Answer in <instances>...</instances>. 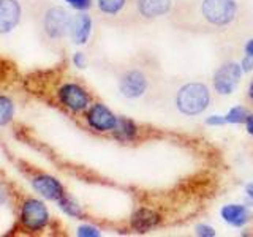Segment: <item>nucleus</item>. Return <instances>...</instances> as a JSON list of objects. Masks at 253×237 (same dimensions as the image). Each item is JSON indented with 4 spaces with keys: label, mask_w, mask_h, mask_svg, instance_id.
<instances>
[{
    "label": "nucleus",
    "mask_w": 253,
    "mask_h": 237,
    "mask_svg": "<svg viewBox=\"0 0 253 237\" xmlns=\"http://www.w3.org/2000/svg\"><path fill=\"white\" fill-rule=\"evenodd\" d=\"M168 18L182 32L233 35L247 26L250 13L241 0H176Z\"/></svg>",
    "instance_id": "obj_1"
},
{
    "label": "nucleus",
    "mask_w": 253,
    "mask_h": 237,
    "mask_svg": "<svg viewBox=\"0 0 253 237\" xmlns=\"http://www.w3.org/2000/svg\"><path fill=\"white\" fill-rule=\"evenodd\" d=\"M160 71L147 60H139L125 67L119 76V90L128 100H142L158 90Z\"/></svg>",
    "instance_id": "obj_2"
},
{
    "label": "nucleus",
    "mask_w": 253,
    "mask_h": 237,
    "mask_svg": "<svg viewBox=\"0 0 253 237\" xmlns=\"http://www.w3.org/2000/svg\"><path fill=\"white\" fill-rule=\"evenodd\" d=\"M211 105V90L203 82H188L177 90L176 106L180 114L198 116L204 113Z\"/></svg>",
    "instance_id": "obj_3"
},
{
    "label": "nucleus",
    "mask_w": 253,
    "mask_h": 237,
    "mask_svg": "<svg viewBox=\"0 0 253 237\" xmlns=\"http://www.w3.org/2000/svg\"><path fill=\"white\" fill-rule=\"evenodd\" d=\"M172 0H131V22H150L172 10Z\"/></svg>",
    "instance_id": "obj_4"
},
{
    "label": "nucleus",
    "mask_w": 253,
    "mask_h": 237,
    "mask_svg": "<svg viewBox=\"0 0 253 237\" xmlns=\"http://www.w3.org/2000/svg\"><path fill=\"white\" fill-rule=\"evenodd\" d=\"M71 16L62 6L47 8L43 16V30L51 40H62L67 34H70Z\"/></svg>",
    "instance_id": "obj_5"
},
{
    "label": "nucleus",
    "mask_w": 253,
    "mask_h": 237,
    "mask_svg": "<svg viewBox=\"0 0 253 237\" xmlns=\"http://www.w3.org/2000/svg\"><path fill=\"white\" fill-rule=\"evenodd\" d=\"M241 76L242 67L237 65L236 62H226L213 75V89L220 95L233 93L236 85L241 81Z\"/></svg>",
    "instance_id": "obj_6"
},
{
    "label": "nucleus",
    "mask_w": 253,
    "mask_h": 237,
    "mask_svg": "<svg viewBox=\"0 0 253 237\" xmlns=\"http://www.w3.org/2000/svg\"><path fill=\"white\" fill-rule=\"evenodd\" d=\"M21 221L30 231H40L49 221V212L42 201L27 199L21 209Z\"/></svg>",
    "instance_id": "obj_7"
},
{
    "label": "nucleus",
    "mask_w": 253,
    "mask_h": 237,
    "mask_svg": "<svg viewBox=\"0 0 253 237\" xmlns=\"http://www.w3.org/2000/svg\"><path fill=\"white\" fill-rule=\"evenodd\" d=\"M59 100L65 108L75 111V113H79V111H84L87 106H89V95L83 89L81 85H78L75 82H67L63 84L59 92Z\"/></svg>",
    "instance_id": "obj_8"
},
{
    "label": "nucleus",
    "mask_w": 253,
    "mask_h": 237,
    "mask_svg": "<svg viewBox=\"0 0 253 237\" xmlns=\"http://www.w3.org/2000/svg\"><path fill=\"white\" fill-rule=\"evenodd\" d=\"M117 120L119 118L101 103L92 105L89 113H87V123L97 131H113L117 125Z\"/></svg>",
    "instance_id": "obj_9"
},
{
    "label": "nucleus",
    "mask_w": 253,
    "mask_h": 237,
    "mask_svg": "<svg viewBox=\"0 0 253 237\" xmlns=\"http://www.w3.org/2000/svg\"><path fill=\"white\" fill-rule=\"evenodd\" d=\"M21 3L18 0H0V35L13 32L21 21Z\"/></svg>",
    "instance_id": "obj_10"
},
{
    "label": "nucleus",
    "mask_w": 253,
    "mask_h": 237,
    "mask_svg": "<svg viewBox=\"0 0 253 237\" xmlns=\"http://www.w3.org/2000/svg\"><path fill=\"white\" fill-rule=\"evenodd\" d=\"M98 11L108 19L131 22V0H98Z\"/></svg>",
    "instance_id": "obj_11"
},
{
    "label": "nucleus",
    "mask_w": 253,
    "mask_h": 237,
    "mask_svg": "<svg viewBox=\"0 0 253 237\" xmlns=\"http://www.w3.org/2000/svg\"><path fill=\"white\" fill-rule=\"evenodd\" d=\"M32 185H34L37 192L43 198H46V199L60 201L62 198L65 196L62 184L52 176H37L34 180H32Z\"/></svg>",
    "instance_id": "obj_12"
},
{
    "label": "nucleus",
    "mask_w": 253,
    "mask_h": 237,
    "mask_svg": "<svg viewBox=\"0 0 253 237\" xmlns=\"http://www.w3.org/2000/svg\"><path fill=\"white\" fill-rule=\"evenodd\" d=\"M92 32V19L87 14H79L76 18L71 19L70 26V35L73 38V41L78 44L87 43V40L90 37Z\"/></svg>",
    "instance_id": "obj_13"
},
{
    "label": "nucleus",
    "mask_w": 253,
    "mask_h": 237,
    "mask_svg": "<svg viewBox=\"0 0 253 237\" xmlns=\"http://www.w3.org/2000/svg\"><path fill=\"white\" fill-rule=\"evenodd\" d=\"M221 217H223V220L229 225L242 226L250 220L252 213H250V210L247 207H244V205L229 204V205H225V207L221 209Z\"/></svg>",
    "instance_id": "obj_14"
},
{
    "label": "nucleus",
    "mask_w": 253,
    "mask_h": 237,
    "mask_svg": "<svg viewBox=\"0 0 253 237\" xmlns=\"http://www.w3.org/2000/svg\"><path fill=\"white\" fill-rule=\"evenodd\" d=\"M160 217L158 213H155L150 209H139L138 212H134V215L131 218V226L136 229L138 233H147L154 226L158 225Z\"/></svg>",
    "instance_id": "obj_15"
},
{
    "label": "nucleus",
    "mask_w": 253,
    "mask_h": 237,
    "mask_svg": "<svg viewBox=\"0 0 253 237\" xmlns=\"http://www.w3.org/2000/svg\"><path fill=\"white\" fill-rule=\"evenodd\" d=\"M114 131V136L117 139H121V141H133L134 136H136V125H134L131 120H128V118H119L117 120V125H116V128L113 130Z\"/></svg>",
    "instance_id": "obj_16"
},
{
    "label": "nucleus",
    "mask_w": 253,
    "mask_h": 237,
    "mask_svg": "<svg viewBox=\"0 0 253 237\" xmlns=\"http://www.w3.org/2000/svg\"><path fill=\"white\" fill-rule=\"evenodd\" d=\"M14 116V103L11 98L0 95V126H5L11 122Z\"/></svg>",
    "instance_id": "obj_17"
},
{
    "label": "nucleus",
    "mask_w": 253,
    "mask_h": 237,
    "mask_svg": "<svg viewBox=\"0 0 253 237\" xmlns=\"http://www.w3.org/2000/svg\"><path fill=\"white\" fill-rule=\"evenodd\" d=\"M226 123H242L247 120V111L244 106H234L226 114Z\"/></svg>",
    "instance_id": "obj_18"
},
{
    "label": "nucleus",
    "mask_w": 253,
    "mask_h": 237,
    "mask_svg": "<svg viewBox=\"0 0 253 237\" xmlns=\"http://www.w3.org/2000/svg\"><path fill=\"white\" fill-rule=\"evenodd\" d=\"M59 204H60V209L65 213H68V215H71V217H81L83 215L81 207H79V205L73 199H70V198L63 196L62 199L59 201Z\"/></svg>",
    "instance_id": "obj_19"
},
{
    "label": "nucleus",
    "mask_w": 253,
    "mask_h": 237,
    "mask_svg": "<svg viewBox=\"0 0 253 237\" xmlns=\"http://www.w3.org/2000/svg\"><path fill=\"white\" fill-rule=\"evenodd\" d=\"M78 236H81V237H97V236H100V231L95 226H81L78 229Z\"/></svg>",
    "instance_id": "obj_20"
},
{
    "label": "nucleus",
    "mask_w": 253,
    "mask_h": 237,
    "mask_svg": "<svg viewBox=\"0 0 253 237\" xmlns=\"http://www.w3.org/2000/svg\"><path fill=\"white\" fill-rule=\"evenodd\" d=\"M65 2H68L76 10H87L92 5V0H65Z\"/></svg>",
    "instance_id": "obj_21"
},
{
    "label": "nucleus",
    "mask_w": 253,
    "mask_h": 237,
    "mask_svg": "<svg viewBox=\"0 0 253 237\" xmlns=\"http://www.w3.org/2000/svg\"><path fill=\"white\" fill-rule=\"evenodd\" d=\"M196 233L200 234V236H215V231L211 228V226H204V225H200V226H196Z\"/></svg>",
    "instance_id": "obj_22"
},
{
    "label": "nucleus",
    "mask_w": 253,
    "mask_h": 237,
    "mask_svg": "<svg viewBox=\"0 0 253 237\" xmlns=\"http://www.w3.org/2000/svg\"><path fill=\"white\" fill-rule=\"evenodd\" d=\"M73 62L78 68H84L85 67V55L83 52H76L75 57H73Z\"/></svg>",
    "instance_id": "obj_23"
},
{
    "label": "nucleus",
    "mask_w": 253,
    "mask_h": 237,
    "mask_svg": "<svg viewBox=\"0 0 253 237\" xmlns=\"http://www.w3.org/2000/svg\"><path fill=\"white\" fill-rule=\"evenodd\" d=\"M208 125H223L226 123V118L225 117H217V116H211L208 120H206Z\"/></svg>",
    "instance_id": "obj_24"
},
{
    "label": "nucleus",
    "mask_w": 253,
    "mask_h": 237,
    "mask_svg": "<svg viewBox=\"0 0 253 237\" xmlns=\"http://www.w3.org/2000/svg\"><path fill=\"white\" fill-rule=\"evenodd\" d=\"M253 68V57H250V55H245V59L242 62V70L244 71H250Z\"/></svg>",
    "instance_id": "obj_25"
},
{
    "label": "nucleus",
    "mask_w": 253,
    "mask_h": 237,
    "mask_svg": "<svg viewBox=\"0 0 253 237\" xmlns=\"http://www.w3.org/2000/svg\"><path fill=\"white\" fill-rule=\"evenodd\" d=\"M245 126H247V131L253 136V114L247 116V120H245Z\"/></svg>",
    "instance_id": "obj_26"
},
{
    "label": "nucleus",
    "mask_w": 253,
    "mask_h": 237,
    "mask_svg": "<svg viewBox=\"0 0 253 237\" xmlns=\"http://www.w3.org/2000/svg\"><path fill=\"white\" fill-rule=\"evenodd\" d=\"M5 202H6V190L0 184V205H3Z\"/></svg>",
    "instance_id": "obj_27"
},
{
    "label": "nucleus",
    "mask_w": 253,
    "mask_h": 237,
    "mask_svg": "<svg viewBox=\"0 0 253 237\" xmlns=\"http://www.w3.org/2000/svg\"><path fill=\"white\" fill-rule=\"evenodd\" d=\"M245 54L250 55V57H253V40H250V41L245 44Z\"/></svg>",
    "instance_id": "obj_28"
},
{
    "label": "nucleus",
    "mask_w": 253,
    "mask_h": 237,
    "mask_svg": "<svg viewBox=\"0 0 253 237\" xmlns=\"http://www.w3.org/2000/svg\"><path fill=\"white\" fill-rule=\"evenodd\" d=\"M247 98H249V101L253 105V81L250 82V85H249V90H247Z\"/></svg>",
    "instance_id": "obj_29"
},
{
    "label": "nucleus",
    "mask_w": 253,
    "mask_h": 237,
    "mask_svg": "<svg viewBox=\"0 0 253 237\" xmlns=\"http://www.w3.org/2000/svg\"><path fill=\"white\" fill-rule=\"evenodd\" d=\"M247 193H249V196L252 198V201H253V184L247 185Z\"/></svg>",
    "instance_id": "obj_30"
}]
</instances>
